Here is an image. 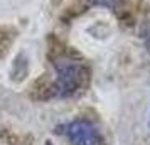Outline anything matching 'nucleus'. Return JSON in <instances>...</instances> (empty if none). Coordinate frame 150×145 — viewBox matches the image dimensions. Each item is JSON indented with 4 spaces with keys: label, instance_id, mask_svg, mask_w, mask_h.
<instances>
[{
    "label": "nucleus",
    "instance_id": "nucleus-1",
    "mask_svg": "<svg viewBox=\"0 0 150 145\" xmlns=\"http://www.w3.org/2000/svg\"><path fill=\"white\" fill-rule=\"evenodd\" d=\"M56 81L52 93L57 98H69L83 88L86 79V69L79 61L61 57L56 61Z\"/></svg>",
    "mask_w": 150,
    "mask_h": 145
},
{
    "label": "nucleus",
    "instance_id": "nucleus-2",
    "mask_svg": "<svg viewBox=\"0 0 150 145\" xmlns=\"http://www.w3.org/2000/svg\"><path fill=\"white\" fill-rule=\"evenodd\" d=\"M71 145H103V137L98 127L88 120H74L64 128Z\"/></svg>",
    "mask_w": 150,
    "mask_h": 145
},
{
    "label": "nucleus",
    "instance_id": "nucleus-4",
    "mask_svg": "<svg viewBox=\"0 0 150 145\" xmlns=\"http://www.w3.org/2000/svg\"><path fill=\"white\" fill-rule=\"evenodd\" d=\"M149 130H150V118H149Z\"/></svg>",
    "mask_w": 150,
    "mask_h": 145
},
{
    "label": "nucleus",
    "instance_id": "nucleus-3",
    "mask_svg": "<svg viewBox=\"0 0 150 145\" xmlns=\"http://www.w3.org/2000/svg\"><path fill=\"white\" fill-rule=\"evenodd\" d=\"M91 2H95L98 5H106V7H115L118 4V0H91Z\"/></svg>",
    "mask_w": 150,
    "mask_h": 145
}]
</instances>
